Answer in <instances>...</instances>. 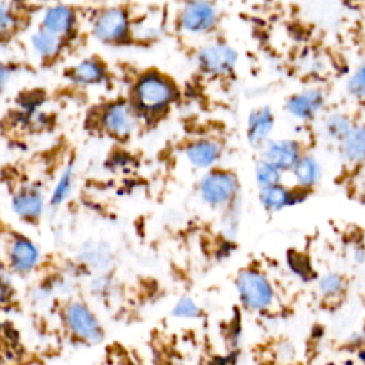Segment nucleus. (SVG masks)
Masks as SVG:
<instances>
[{
    "label": "nucleus",
    "instance_id": "12",
    "mask_svg": "<svg viewBox=\"0 0 365 365\" xmlns=\"http://www.w3.org/2000/svg\"><path fill=\"white\" fill-rule=\"evenodd\" d=\"M76 24H77V16L70 6L54 4L46 9L40 27L66 38L74 31Z\"/></svg>",
    "mask_w": 365,
    "mask_h": 365
},
{
    "label": "nucleus",
    "instance_id": "11",
    "mask_svg": "<svg viewBox=\"0 0 365 365\" xmlns=\"http://www.w3.org/2000/svg\"><path fill=\"white\" fill-rule=\"evenodd\" d=\"M274 130V114L271 107L259 106L251 110L247 124V138L251 147L261 150Z\"/></svg>",
    "mask_w": 365,
    "mask_h": 365
},
{
    "label": "nucleus",
    "instance_id": "21",
    "mask_svg": "<svg viewBox=\"0 0 365 365\" xmlns=\"http://www.w3.org/2000/svg\"><path fill=\"white\" fill-rule=\"evenodd\" d=\"M16 6L0 1V37H10L21 29V16Z\"/></svg>",
    "mask_w": 365,
    "mask_h": 365
},
{
    "label": "nucleus",
    "instance_id": "2",
    "mask_svg": "<svg viewBox=\"0 0 365 365\" xmlns=\"http://www.w3.org/2000/svg\"><path fill=\"white\" fill-rule=\"evenodd\" d=\"M235 288L247 309L265 311L274 304V288L268 278L257 269H241L235 278Z\"/></svg>",
    "mask_w": 365,
    "mask_h": 365
},
{
    "label": "nucleus",
    "instance_id": "5",
    "mask_svg": "<svg viewBox=\"0 0 365 365\" xmlns=\"http://www.w3.org/2000/svg\"><path fill=\"white\" fill-rule=\"evenodd\" d=\"M93 36L106 44L124 43L131 36V21L121 7H108L93 20Z\"/></svg>",
    "mask_w": 365,
    "mask_h": 365
},
{
    "label": "nucleus",
    "instance_id": "10",
    "mask_svg": "<svg viewBox=\"0 0 365 365\" xmlns=\"http://www.w3.org/2000/svg\"><path fill=\"white\" fill-rule=\"evenodd\" d=\"M325 103L324 93L318 88H307L292 94L285 101V110L295 118L311 120L322 108Z\"/></svg>",
    "mask_w": 365,
    "mask_h": 365
},
{
    "label": "nucleus",
    "instance_id": "28",
    "mask_svg": "<svg viewBox=\"0 0 365 365\" xmlns=\"http://www.w3.org/2000/svg\"><path fill=\"white\" fill-rule=\"evenodd\" d=\"M346 90L351 96L365 98V60L358 66L346 83Z\"/></svg>",
    "mask_w": 365,
    "mask_h": 365
},
{
    "label": "nucleus",
    "instance_id": "29",
    "mask_svg": "<svg viewBox=\"0 0 365 365\" xmlns=\"http://www.w3.org/2000/svg\"><path fill=\"white\" fill-rule=\"evenodd\" d=\"M83 259L93 265V267H98V268H103V265H107L110 264V254L108 251H103L101 247H91L90 250L84 251V255H83Z\"/></svg>",
    "mask_w": 365,
    "mask_h": 365
},
{
    "label": "nucleus",
    "instance_id": "17",
    "mask_svg": "<svg viewBox=\"0 0 365 365\" xmlns=\"http://www.w3.org/2000/svg\"><path fill=\"white\" fill-rule=\"evenodd\" d=\"M68 78L77 84H98L106 78V66L97 57L81 60L78 64L70 68Z\"/></svg>",
    "mask_w": 365,
    "mask_h": 365
},
{
    "label": "nucleus",
    "instance_id": "14",
    "mask_svg": "<svg viewBox=\"0 0 365 365\" xmlns=\"http://www.w3.org/2000/svg\"><path fill=\"white\" fill-rule=\"evenodd\" d=\"M40 258L37 247L24 237H17L11 241L9 250V261L16 272L27 274L34 269Z\"/></svg>",
    "mask_w": 365,
    "mask_h": 365
},
{
    "label": "nucleus",
    "instance_id": "25",
    "mask_svg": "<svg viewBox=\"0 0 365 365\" xmlns=\"http://www.w3.org/2000/svg\"><path fill=\"white\" fill-rule=\"evenodd\" d=\"M344 278L338 272H328L318 281V291L324 298H335L344 291Z\"/></svg>",
    "mask_w": 365,
    "mask_h": 365
},
{
    "label": "nucleus",
    "instance_id": "26",
    "mask_svg": "<svg viewBox=\"0 0 365 365\" xmlns=\"http://www.w3.org/2000/svg\"><path fill=\"white\" fill-rule=\"evenodd\" d=\"M71 181H73V167H71V164H68L51 192V198H50L51 205H54V207L60 205L67 198V195L70 194V190H71V184H73Z\"/></svg>",
    "mask_w": 365,
    "mask_h": 365
},
{
    "label": "nucleus",
    "instance_id": "32",
    "mask_svg": "<svg viewBox=\"0 0 365 365\" xmlns=\"http://www.w3.org/2000/svg\"><path fill=\"white\" fill-rule=\"evenodd\" d=\"M364 201H365V195H364Z\"/></svg>",
    "mask_w": 365,
    "mask_h": 365
},
{
    "label": "nucleus",
    "instance_id": "16",
    "mask_svg": "<svg viewBox=\"0 0 365 365\" xmlns=\"http://www.w3.org/2000/svg\"><path fill=\"white\" fill-rule=\"evenodd\" d=\"M63 37L50 33L48 30L38 27L31 36L30 43L36 54L43 60H56L64 48Z\"/></svg>",
    "mask_w": 365,
    "mask_h": 365
},
{
    "label": "nucleus",
    "instance_id": "3",
    "mask_svg": "<svg viewBox=\"0 0 365 365\" xmlns=\"http://www.w3.org/2000/svg\"><path fill=\"white\" fill-rule=\"evenodd\" d=\"M63 321L68 332L84 344L97 345L104 339V329L98 318L81 301H71L66 305Z\"/></svg>",
    "mask_w": 365,
    "mask_h": 365
},
{
    "label": "nucleus",
    "instance_id": "9",
    "mask_svg": "<svg viewBox=\"0 0 365 365\" xmlns=\"http://www.w3.org/2000/svg\"><path fill=\"white\" fill-rule=\"evenodd\" d=\"M217 23V10L207 1L187 3L180 13V24L188 33H205Z\"/></svg>",
    "mask_w": 365,
    "mask_h": 365
},
{
    "label": "nucleus",
    "instance_id": "4",
    "mask_svg": "<svg viewBox=\"0 0 365 365\" xmlns=\"http://www.w3.org/2000/svg\"><path fill=\"white\" fill-rule=\"evenodd\" d=\"M200 195L211 207H225L235 201L240 190L237 177L224 170H212L200 180Z\"/></svg>",
    "mask_w": 365,
    "mask_h": 365
},
{
    "label": "nucleus",
    "instance_id": "6",
    "mask_svg": "<svg viewBox=\"0 0 365 365\" xmlns=\"http://www.w3.org/2000/svg\"><path fill=\"white\" fill-rule=\"evenodd\" d=\"M98 125L110 137L125 140L137 127V113L131 103L114 101L103 107L98 115Z\"/></svg>",
    "mask_w": 365,
    "mask_h": 365
},
{
    "label": "nucleus",
    "instance_id": "15",
    "mask_svg": "<svg viewBox=\"0 0 365 365\" xmlns=\"http://www.w3.org/2000/svg\"><path fill=\"white\" fill-rule=\"evenodd\" d=\"M221 145L212 138H200L185 147V157L197 168H208L221 157Z\"/></svg>",
    "mask_w": 365,
    "mask_h": 365
},
{
    "label": "nucleus",
    "instance_id": "22",
    "mask_svg": "<svg viewBox=\"0 0 365 365\" xmlns=\"http://www.w3.org/2000/svg\"><path fill=\"white\" fill-rule=\"evenodd\" d=\"M287 265H288L289 271L302 281H309L315 275L309 258L299 251H294V250L288 251Z\"/></svg>",
    "mask_w": 365,
    "mask_h": 365
},
{
    "label": "nucleus",
    "instance_id": "30",
    "mask_svg": "<svg viewBox=\"0 0 365 365\" xmlns=\"http://www.w3.org/2000/svg\"><path fill=\"white\" fill-rule=\"evenodd\" d=\"M10 67L7 64H4L3 61H0V93L3 91V88L6 87L9 78H10Z\"/></svg>",
    "mask_w": 365,
    "mask_h": 365
},
{
    "label": "nucleus",
    "instance_id": "20",
    "mask_svg": "<svg viewBox=\"0 0 365 365\" xmlns=\"http://www.w3.org/2000/svg\"><path fill=\"white\" fill-rule=\"evenodd\" d=\"M259 202L267 211H279L291 205V190L284 187L282 184L269 188H262L259 191Z\"/></svg>",
    "mask_w": 365,
    "mask_h": 365
},
{
    "label": "nucleus",
    "instance_id": "8",
    "mask_svg": "<svg viewBox=\"0 0 365 365\" xmlns=\"http://www.w3.org/2000/svg\"><path fill=\"white\" fill-rule=\"evenodd\" d=\"M261 160L269 163L279 171L292 170V167L299 160L301 145L298 141L291 138L268 140L261 148Z\"/></svg>",
    "mask_w": 365,
    "mask_h": 365
},
{
    "label": "nucleus",
    "instance_id": "27",
    "mask_svg": "<svg viewBox=\"0 0 365 365\" xmlns=\"http://www.w3.org/2000/svg\"><path fill=\"white\" fill-rule=\"evenodd\" d=\"M171 315L182 319H195L201 315V308L191 297H181L173 307Z\"/></svg>",
    "mask_w": 365,
    "mask_h": 365
},
{
    "label": "nucleus",
    "instance_id": "31",
    "mask_svg": "<svg viewBox=\"0 0 365 365\" xmlns=\"http://www.w3.org/2000/svg\"><path fill=\"white\" fill-rule=\"evenodd\" d=\"M10 298H11V289H10L9 284L0 279V305L10 301Z\"/></svg>",
    "mask_w": 365,
    "mask_h": 365
},
{
    "label": "nucleus",
    "instance_id": "19",
    "mask_svg": "<svg viewBox=\"0 0 365 365\" xmlns=\"http://www.w3.org/2000/svg\"><path fill=\"white\" fill-rule=\"evenodd\" d=\"M342 154L351 163L365 161V125H355L341 141Z\"/></svg>",
    "mask_w": 365,
    "mask_h": 365
},
{
    "label": "nucleus",
    "instance_id": "1",
    "mask_svg": "<svg viewBox=\"0 0 365 365\" xmlns=\"http://www.w3.org/2000/svg\"><path fill=\"white\" fill-rule=\"evenodd\" d=\"M177 98L174 83L158 71H147L138 77L133 88V108L137 115H157L164 113Z\"/></svg>",
    "mask_w": 365,
    "mask_h": 365
},
{
    "label": "nucleus",
    "instance_id": "13",
    "mask_svg": "<svg viewBox=\"0 0 365 365\" xmlns=\"http://www.w3.org/2000/svg\"><path fill=\"white\" fill-rule=\"evenodd\" d=\"M43 195L36 185H23L13 194L11 207L14 212L27 221L37 220L43 212Z\"/></svg>",
    "mask_w": 365,
    "mask_h": 365
},
{
    "label": "nucleus",
    "instance_id": "18",
    "mask_svg": "<svg viewBox=\"0 0 365 365\" xmlns=\"http://www.w3.org/2000/svg\"><path fill=\"white\" fill-rule=\"evenodd\" d=\"M291 171L297 185L304 190L315 185L321 177V167L318 161L311 155H301Z\"/></svg>",
    "mask_w": 365,
    "mask_h": 365
},
{
    "label": "nucleus",
    "instance_id": "7",
    "mask_svg": "<svg viewBox=\"0 0 365 365\" xmlns=\"http://www.w3.org/2000/svg\"><path fill=\"white\" fill-rule=\"evenodd\" d=\"M198 66L202 71L208 74L224 76L235 68L238 54L227 43H211L204 46L197 56Z\"/></svg>",
    "mask_w": 365,
    "mask_h": 365
},
{
    "label": "nucleus",
    "instance_id": "24",
    "mask_svg": "<svg viewBox=\"0 0 365 365\" xmlns=\"http://www.w3.org/2000/svg\"><path fill=\"white\" fill-rule=\"evenodd\" d=\"M352 127L354 125H352L349 117H346L344 114H332L327 118V121L324 124L325 134L329 138L339 140V141L344 140V137L351 131Z\"/></svg>",
    "mask_w": 365,
    "mask_h": 365
},
{
    "label": "nucleus",
    "instance_id": "23",
    "mask_svg": "<svg viewBox=\"0 0 365 365\" xmlns=\"http://www.w3.org/2000/svg\"><path fill=\"white\" fill-rule=\"evenodd\" d=\"M255 180L258 185L262 188H269L281 184L282 180V171L271 165L269 163L259 160L255 165Z\"/></svg>",
    "mask_w": 365,
    "mask_h": 365
}]
</instances>
